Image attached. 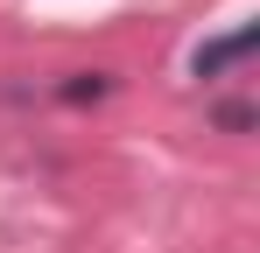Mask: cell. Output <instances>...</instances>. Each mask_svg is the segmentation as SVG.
Returning <instances> with one entry per match:
<instances>
[{
	"mask_svg": "<svg viewBox=\"0 0 260 253\" xmlns=\"http://www.w3.org/2000/svg\"><path fill=\"white\" fill-rule=\"evenodd\" d=\"M253 42H260V28H239V36H225V42H204V49L190 56V71H197V78H218L225 64H239V56H253Z\"/></svg>",
	"mask_w": 260,
	"mask_h": 253,
	"instance_id": "obj_1",
	"label": "cell"
},
{
	"mask_svg": "<svg viewBox=\"0 0 260 253\" xmlns=\"http://www.w3.org/2000/svg\"><path fill=\"white\" fill-rule=\"evenodd\" d=\"M106 91H113V78H106V71H85V78L63 84V99H71V106H91V99H106Z\"/></svg>",
	"mask_w": 260,
	"mask_h": 253,
	"instance_id": "obj_2",
	"label": "cell"
},
{
	"mask_svg": "<svg viewBox=\"0 0 260 253\" xmlns=\"http://www.w3.org/2000/svg\"><path fill=\"white\" fill-rule=\"evenodd\" d=\"M218 126H225V134H246V126H253V106L225 99V106H218Z\"/></svg>",
	"mask_w": 260,
	"mask_h": 253,
	"instance_id": "obj_3",
	"label": "cell"
}]
</instances>
